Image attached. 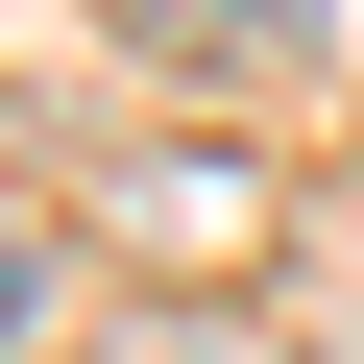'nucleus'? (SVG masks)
<instances>
[{"instance_id": "1", "label": "nucleus", "mask_w": 364, "mask_h": 364, "mask_svg": "<svg viewBox=\"0 0 364 364\" xmlns=\"http://www.w3.org/2000/svg\"><path fill=\"white\" fill-rule=\"evenodd\" d=\"M122 219H146V243H219V267H243L267 170H243V146H122Z\"/></svg>"}, {"instance_id": "2", "label": "nucleus", "mask_w": 364, "mask_h": 364, "mask_svg": "<svg viewBox=\"0 0 364 364\" xmlns=\"http://www.w3.org/2000/svg\"><path fill=\"white\" fill-rule=\"evenodd\" d=\"M170 25H195L219 73H316V49H340V0H170Z\"/></svg>"}, {"instance_id": "4", "label": "nucleus", "mask_w": 364, "mask_h": 364, "mask_svg": "<svg viewBox=\"0 0 364 364\" xmlns=\"http://www.w3.org/2000/svg\"><path fill=\"white\" fill-rule=\"evenodd\" d=\"M97 364H267V340H243V316H195V291H170V316H122Z\"/></svg>"}, {"instance_id": "3", "label": "nucleus", "mask_w": 364, "mask_h": 364, "mask_svg": "<svg viewBox=\"0 0 364 364\" xmlns=\"http://www.w3.org/2000/svg\"><path fill=\"white\" fill-rule=\"evenodd\" d=\"M49 291H73V267H49V219H25V195H0V364H25V340H49Z\"/></svg>"}]
</instances>
